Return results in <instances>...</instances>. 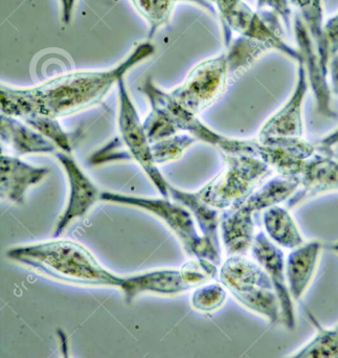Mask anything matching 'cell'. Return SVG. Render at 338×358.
<instances>
[{
	"instance_id": "1",
	"label": "cell",
	"mask_w": 338,
	"mask_h": 358,
	"mask_svg": "<svg viewBox=\"0 0 338 358\" xmlns=\"http://www.w3.org/2000/svg\"><path fill=\"white\" fill-rule=\"evenodd\" d=\"M154 52V44L142 42L113 69L69 73L27 90L2 85V115L20 119L29 115H42L58 119L85 110L102 102L128 71L152 57Z\"/></svg>"
},
{
	"instance_id": "2",
	"label": "cell",
	"mask_w": 338,
	"mask_h": 358,
	"mask_svg": "<svg viewBox=\"0 0 338 358\" xmlns=\"http://www.w3.org/2000/svg\"><path fill=\"white\" fill-rule=\"evenodd\" d=\"M6 257L52 279L75 285L121 288L124 281V277L102 266L87 248L68 240L17 246L10 248Z\"/></svg>"
},
{
	"instance_id": "3",
	"label": "cell",
	"mask_w": 338,
	"mask_h": 358,
	"mask_svg": "<svg viewBox=\"0 0 338 358\" xmlns=\"http://www.w3.org/2000/svg\"><path fill=\"white\" fill-rule=\"evenodd\" d=\"M140 90L151 105L150 115L144 122V127L152 144L184 131L194 136L197 142L200 141L215 147L221 155H249L257 159H261L263 155L264 145L259 138L240 140L217 134L203 124L197 115H191L178 106L169 92L157 87L151 78L145 80Z\"/></svg>"
},
{
	"instance_id": "4",
	"label": "cell",
	"mask_w": 338,
	"mask_h": 358,
	"mask_svg": "<svg viewBox=\"0 0 338 358\" xmlns=\"http://www.w3.org/2000/svg\"><path fill=\"white\" fill-rule=\"evenodd\" d=\"M117 86L119 90V129L121 136L94 153L90 157V164L96 166L106 162L133 159L142 167L159 194L163 198H170V183L166 180L155 163L151 147L152 144L147 136L144 123L140 122L138 109L130 98L124 78L117 82Z\"/></svg>"
},
{
	"instance_id": "5",
	"label": "cell",
	"mask_w": 338,
	"mask_h": 358,
	"mask_svg": "<svg viewBox=\"0 0 338 358\" xmlns=\"http://www.w3.org/2000/svg\"><path fill=\"white\" fill-rule=\"evenodd\" d=\"M100 200L140 208L161 219L177 237L184 252L193 259H203L219 266L221 250L203 237L188 208L169 198H147L113 192H101Z\"/></svg>"
},
{
	"instance_id": "6",
	"label": "cell",
	"mask_w": 338,
	"mask_h": 358,
	"mask_svg": "<svg viewBox=\"0 0 338 358\" xmlns=\"http://www.w3.org/2000/svg\"><path fill=\"white\" fill-rule=\"evenodd\" d=\"M221 21L224 45L232 43L234 33L262 42L272 50L281 52L297 63L303 62L297 48L284 40L282 19L268 10H254L243 0H210Z\"/></svg>"
},
{
	"instance_id": "7",
	"label": "cell",
	"mask_w": 338,
	"mask_h": 358,
	"mask_svg": "<svg viewBox=\"0 0 338 358\" xmlns=\"http://www.w3.org/2000/svg\"><path fill=\"white\" fill-rule=\"evenodd\" d=\"M226 168L196 192L205 203L226 210L242 203L272 176L268 164L249 155H222Z\"/></svg>"
},
{
	"instance_id": "8",
	"label": "cell",
	"mask_w": 338,
	"mask_h": 358,
	"mask_svg": "<svg viewBox=\"0 0 338 358\" xmlns=\"http://www.w3.org/2000/svg\"><path fill=\"white\" fill-rule=\"evenodd\" d=\"M217 275V265L203 259H192L178 269H154L124 277L119 289L127 303L144 294L175 296L209 283Z\"/></svg>"
},
{
	"instance_id": "9",
	"label": "cell",
	"mask_w": 338,
	"mask_h": 358,
	"mask_svg": "<svg viewBox=\"0 0 338 358\" xmlns=\"http://www.w3.org/2000/svg\"><path fill=\"white\" fill-rule=\"evenodd\" d=\"M228 50L197 64L182 85L169 92L172 100L191 115H198L223 94L234 76Z\"/></svg>"
},
{
	"instance_id": "10",
	"label": "cell",
	"mask_w": 338,
	"mask_h": 358,
	"mask_svg": "<svg viewBox=\"0 0 338 358\" xmlns=\"http://www.w3.org/2000/svg\"><path fill=\"white\" fill-rule=\"evenodd\" d=\"M297 191L286 201L293 208L309 198L327 192L338 191V148L316 143V150L306 159L297 178Z\"/></svg>"
},
{
	"instance_id": "11",
	"label": "cell",
	"mask_w": 338,
	"mask_h": 358,
	"mask_svg": "<svg viewBox=\"0 0 338 358\" xmlns=\"http://www.w3.org/2000/svg\"><path fill=\"white\" fill-rule=\"evenodd\" d=\"M251 256L259 263L272 281L282 311V323L288 330L297 327L295 301L289 292L285 273V256L282 248L272 243L264 231L256 234L251 248Z\"/></svg>"
},
{
	"instance_id": "12",
	"label": "cell",
	"mask_w": 338,
	"mask_h": 358,
	"mask_svg": "<svg viewBox=\"0 0 338 358\" xmlns=\"http://www.w3.org/2000/svg\"><path fill=\"white\" fill-rule=\"evenodd\" d=\"M265 210L264 202L257 194L253 193L239 206L223 210L220 217L219 229L228 257L235 255L247 256V252H251L257 234L254 215Z\"/></svg>"
},
{
	"instance_id": "13",
	"label": "cell",
	"mask_w": 338,
	"mask_h": 358,
	"mask_svg": "<svg viewBox=\"0 0 338 358\" xmlns=\"http://www.w3.org/2000/svg\"><path fill=\"white\" fill-rule=\"evenodd\" d=\"M309 88L307 71L303 62L297 63L295 90L287 102L264 123L260 129V141L278 138H303V105Z\"/></svg>"
},
{
	"instance_id": "14",
	"label": "cell",
	"mask_w": 338,
	"mask_h": 358,
	"mask_svg": "<svg viewBox=\"0 0 338 358\" xmlns=\"http://www.w3.org/2000/svg\"><path fill=\"white\" fill-rule=\"evenodd\" d=\"M54 155L64 169L69 185L68 201L54 231V237H60L71 222L87 214L88 210L100 200L101 192L82 171L71 155L59 151Z\"/></svg>"
},
{
	"instance_id": "15",
	"label": "cell",
	"mask_w": 338,
	"mask_h": 358,
	"mask_svg": "<svg viewBox=\"0 0 338 358\" xmlns=\"http://www.w3.org/2000/svg\"><path fill=\"white\" fill-rule=\"evenodd\" d=\"M293 24L297 50L303 59V63L307 71L308 81L316 96L318 113L327 119H335L337 113L333 110L332 102H331L332 92L327 79L328 73L321 65L316 46L299 14H295L293 17Z\"/></svg>"
},
{
	"instance_id": "16",
	"label": "cell",
	"mask_w": 338,
	"mask_h": 358,
	"mask_svg": "<svg viewBox=\"0 0 338 358\" xmlns=\"http://www.w3.org/2000/svg\"><path fill=\"white\" fill-rule=\"evenodd\" d=\"M219 279L237 302L261 290L274 289L263 267L241 255L228 256L222 263Z\"/></svg>"
},
{
	"instance_id": "17",
	"label": "cell",
	"mask_w": 338,
	"mask_h": 358,
	"mask_svg": "<svg viewBox=\"0 0 338 358\" xmlns=\"http://www.w3.org/2000/svg\"><path fill=\"white\" fill-rule=\"evenodd\" d=\"M50 173L47 168L33 167L21 159L2 155L0 157L1 196L12 203H24L29 187L41 182Z\"/></svg>"
},
{
	"instance_id": "18",
	"label": "cell",
	"mask_w": 338,
	"mask_h": 358,
	"mask_svg": "<svg viewBox=\"0 0 338 358\" xmlns=\"http://www.w3.org/2000/svg\"><path fill=\"white\" fill-rule=\"evenodd\" d=\"M323 248L324 244L320 241L305 242L291 250L285 259L287 284L295 302H299L307 292L316 275Z\"/></svg>"
},
{
	"instance_id": "19",
	"label": "cell",
	"mask_w": 338,
	"mask_h": 358,
	"mask_svg": "<svg viewBox=\"0 0 338 358\" xmlns=\"http://www.w3.org/2000/svg\"><path fill=\"white\" fill-rule=\"evenodd\" d=\"M0 132L4 143L10 146L16 155H56L58 148L39 132L21 123L17 117L1 115Z\"/></svg>"
},
{
	"instance_id": "20",
	"label": "cell",
	"mask_w": 338,
	"mask_h": 358,
	"mask_svg": "<svg viewBox=\"0 0 338 358\" xmlns=\"http://www.w3.org/2000/svg\"><path fill=\"white\" fill-rule=\"evenodd\" d=\"M170 197L190 210L198 225L199 231L203 237L220 248L218 229L220 227V210L212 208L203 202L196 193L182 191L173 185H169Z\"/></svg>"
},
{
	"instance_id": "21",
	"label": "cell",
	"mask_w": 338,
	"mask_h": 358,
	"mask_svg": "<svg viewBox=\"0 0 338 358\" xmlns=\"http://www.w3.org/2000/svg\"><path fill=\"white\" fill-rule=\"evenodd\" d=\"M263 225L268 239L280 248L293 250L305 243L291 213L279 204L264 210Z\"/></svg>"
},
{
	"instance_id": "22",
	"label": "cell",
	"mask_w": 338,
	"mask_h": 358,
	"mask_svg": "<svg viewBox=\"0 0 338 358\" xmlns=\"http://www.w3.org/2000/svg\"><path fill=\"white\" fill-rule=\"evenodd\" d=\"M297 8V14L301 17L307 29L308 34L316 46L323 69L329 75V56L324 34V6L323 0H289Z\"/></svg>"
},
{
	"instance_id": "23",
	"label": "cell",
	"mask_w": 338,
	"mask_h": 358,
	"mask_svg": "<svg viewBox=\"0 0 338 358\" xmlns=\"http://www.w3.org/2000/svg\"><path fill=\"white\" fill-rule=\"evenodd\" d=\"M131 2L149 24V39H152L159 29L169 24L178 2H191L211 14L217 13L210 0H131Z\"/></svg>"
},
{
	"instance_id": "24",
	"label": "cell",
	"mask_w": 338,
	"mask_h": 358,
	"mask_svg": "<svg viewBox=\"0 0 338 358\" xmlns=\"http://www.w3.org/2000/svg\"><path fill=\"white\" fill-rule=\"evenodd\" d=\"M309 319L316 330L314 338L285 358H338V328L325 327L312 315Z\"/></svg>"
},
{
	"instance_id": "25",
	"label": "cell",
	"mask_w": 338,
	"mask_h": 358,
	"mask_svg": "<svg viewBox=\"0 0 338 358\" xmlns=\"http://www.w3.org/2000/svg\"><path fill=\"white\" fill-rule=\"evenodd\" d=\"M25 124L47 138L61 152L71 155L73 145L71 136L63 129L57 117L42 115H29L22 117Z\"/></svg>"
},
{
	"instance_id": "26",
	"label": "cell",
	"mask_w": 338,
	"mask_h": 358,
	"mask_svg": "<svg viewBox=\"0 0 338 358\" xmlns=\"http://www.w3.org/2000/svg\"><path fill=\"white\" fill-rule=\"evenodd\" d=\"M196 142L197 140L194 136L184 132V134H177L171 138L153 143L151 147H152V155L155 163L159 166L161 164L178 161L182 159L186 149L190 148Z\"/></svg>"
},
{
	"instance_id": "27",
	"label": "cell",
	"mask_w": 338,
	"mask_h": 358,
	"mask_svg": "<svg viewBox=\"0 0 338 358\" xmlns=\"http://www.w3.org/2000/svg\"><path fill=\"white\" fill-rule=\"evenodd\" d=\"M228 290L221 283L209 282L193 289L191 305L195 310L209 313L223 306L228 299Z\"/></svg>"
},
{
	"instance_id": "28",
	"label": "cell",
	"mask_w": 338,
	"mask_h": 358,
	"mask_svg": "<svg viewBox=\"0 0 338 358\" xmlns=\"http://www.w3.org/2000/svg\"><path fill=\"white\" fill-rule=\"evenodd\" d=\"M291 4L289 0H258L257 8L259 10H268L276 13L282 19L287 29H291L293 20Z\"/></svg>"
},
{
	"instance_id": "29",
	"label": "cell",
	"mask_w": 338,
	"mask_h": 358,
	"mask_svg": "<svg viewBox=\"0 0 338 358\" xmlns=\"http://www.w3.org/2000/svg\"><path fill=\"white\" fill-rule=\"evenodd\" d=\"M324 34L329 56L332 59L338 54V12L325 22Z\"/></svg>"
},
{
	"instance_id": "30",
	"label": "cell",
	"mask_w": 338,
	"mask_h": 358,
	"mask_svg": "<svg viewBox=\"0 0 338 358\" xmlns=\"http://www.w3.org/2000/svg\"><path fill=\"white\" fill-rule=\"evenodd\" d=\"M329 75L331 79V92L338 96V54L329 63Z\"/></svg>"
},
{
	"instance_id": "31",
	"label": "cell",
	"mask_w": 338,
	"mask_h": 358,
	"mask_svg": "<svg viewBox=\"0 0 338 358\" xmlns=\"http://www.w3.org/2000/svg\"><path fill=\"white\" fill-rule=\"evenodd\" d=\"M61 6V19L64 24H69L73 18L75 0H59Z\"/></svg>"
},
{
	"instance_id": "32",
	"label": "cell",
	"mask_w": 338,
	"mask_h": 358,
	"mask_svg": "<svg viewBox=\"0 0 338 358\" xmlns=\"http://www.w3.org/2000/svg\"><path fill=\"white\" fill-rule=\"evenodd\" d=\"M58 336L59 346H60L61 358H73L71 355V348H69L68 336L65 334L64 330H57Z\"/></svg>"
},
{
	"instance_id": "33",
	"label": "cell",
	"mask_w": 338,
	"mask_h": 358,
	"mask_svg": "<svg viewBox=\"0 0 338 358\" xmlns=\"http://www.w3.org/2000/svg\"><path fill=\"white\" fill-rule=\"evenodd\" d=\"M318 143L330 148H338V129L318 141Z\"/></svg>"
},
{
	"instance_id": "34",
	"label": "cell",
	"mask_w": 338,
	"mask_h": 358,
	"mask_svg": "<svg viewBox=\"0 0 338 358\" xmlns=\"http://www.w3.org/2000/svg\"><path fill=\"white\" fill-rule=\"evenodd\" d=\"M329 248H330L331 250H333V252H337L338 254V242L337 243L332 244V245L329 246ZM335 327L338 328V324Z\"/></svg>"
}]
</instances>
